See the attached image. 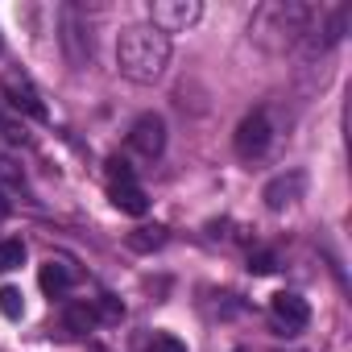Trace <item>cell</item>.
Segmentation results:
<instances>
[{
  "instance_id": "cell-20",
  "label": "cell",
  "mask_w": 352,
  "mask_h": 352,
  "mask_svg": "<svg viewBox=\"0 0 352 352\" xmlns=\"http://www.w3.org/2000/svg\"><path fill=\"white\" fill-rule=\"evenodd\" d=\"M0 133H5L9 141H25V129H21V124H13L9 116H0Z\"/></svg>"
},
{
  "instance_id": "cell-21",
  "label": "cell",
  "mask_w": 352,
  "mask_h": 352,
  "mask_svg": "<svg viewBox=\"0 0 352 352\" xmlns=\"http://www.w3.org/2000/svg\"><path fill=\"white\" fill-rule=\"evenodd\" d=\"M9 212H13V204H9V195L0 191V220H9Z\"/></svg>"
},
{
  "instance_id": "cell-6",
  "label": "cell",
  "mask_w": 352,
  "mask_h": 352,
  "mask_svg": "<svg viewBox=\"0 0 352 352\" xmlns=\"http://www.w3.org/2000/svg\"><path fill=\"white\" fill-rule=\"evenodd\" d=\"M302 195H307V170H298V166L274 174V179L265 183V191H261V199H265L270 212H286V208H294Z\"/></svg>"
},
{
  "instance_id": "cell-7",
  "label": "cell",
  "mask_w": 352,
  "mask_h": 352,
  "mask_svg": "<svg viewBox=\"0 0 352 352\" xmlns=\"http://www.w3.org/2000/svg\"><path fill=\"white\" fill-rule=\"evenodd\" d=\"M270 315H274V323H278L282 336L302 331V327L311 323V307H307V298L294 294V290H278V294L270 298Z\"/></svg>"
},
{
  "instance_id": "cell-10",
  "label": "cell",
  "mask_w": 352,
  "mask_h": 352,
  "mask_svg": "<svg viewBox=\"0 0 352 352\" xmlns=\"http://www.w3.org/2000/svg\"><path fill=\"white\" fill-rule=\"evenodd\" d=\"M71 282H75V274H71L63 261H46V265L38 270V286H42L50 298H63V294L71 290Z\"/></svg>"
},
{
  "instance_id": "cell-5",
  "label": "cell",
  "mask_w": 352,
  "mask_h": 352,
  "mask_svg": "<svg viewBox=\"0 0 352 352\" xmlns=\"http://www.w3.org/2000/svg\"><path fill=\"white\" fill-rule=\"evenodd\" d=\"M0 91H5V104H9L13 112H21V116H30V120H46V116H50L46 104H42V91H38V87L30 83V75H21V71H5Z\"/></svg>"
},
{
  "instance_id": "cell-8",
  "label": "cell",
  "mask_w": 352,
  "mask_h": 352,
  "mask_svg": "<svg viewBox=\"0 0 352 352\" xmlns=\"http://www.w3.org/2000/svg\"><path fill=\"white\" fill-rule=\"evenodd\" d=\"M129 145H133L137 153H145V157H157V153L166 149V120H162L157 112L137 116L133 129H129Z\"/></svg>"
},
{
  "instance_id": "cell-2",
  "label": "cell",
  "mask_w": 352,
  "mask_h": 352,
  "mask_svg": "<svg viewBox=\"0 0 352 352\" xmlns=\"http://www.w3.org/2000/svg\"><path fill=\"white\" fill-rule=\"evenodd\" d=\"M311 25H315V9H311V5H302V0H270V5L257 9L249 34H253L257 42H261L265 34H278V38H274V50H282V46H294Z\"/></svg>"
},
{
  "instance_id": "cell-11",
  "label": "cell",
  "mask_w": 352,
  "mask_h": 352,
  "mask_svg": "<svg viewBox=\"0 0 352 352\" xmlns=\"http://www.w3.org/2000/svg\"><path fill=\"white\" fill-rule=\"evenodd\" d=\"M124 245H129L133 253H153V249L166 245V228H162V224H141V228H133V232L124 236Z\"/></svg>"
},
{
  "instance_id": "cell-3",
  "label": "cell",
  "mask_w": 352,
  "mask_h": 352,
  "mask_svg": "<svg viewBox=\"0 0 352 352\" xmlns=\"http://www.w3.org/2000/svg\"><path fill=\"white\" fill-rule=\"evenodd\" d=\"M270 141H274V124H270V112H265V108H253V112H249V116L236 124V133H232L236 157H245V162H257V157H265Z\"/></svg>"
},
{
  "instance_id": "cell-13",
  "label": "cell",
  "mask_w": 352,
  "mask_h": 352,
  "mask_svg": "<svg viewBox=\"0 0 352 352\" xmlns=\"http://www.w3.org/2000/svg\"><path fill=\"white\" fill-rule=\"evenodd\" d=\"M25 265V245L21 241H0V274H13Z\"/></svg>"
},
{
  "instance_id": "cell-18",
  "label": "cell",
  "mask_w": 352,
  "mask_h": 352,
  "mask_svg": "<svg viewBox=\"0 0 352 352\" xmlns=\"http://www.w3.org/2000/svg\"><path fill=\"white\" fill-rule=\"evenodd\" d=\"M96 315H104V319H124V302L116 298V294H100V311Z\"/></svg>"
},
{
  "instance_id": "cell-12",
  "label": "cell",
  "mask_w": 352,
  "mask_h": 352,
  "mask_svg": "<svg viewBox=\"0 0 352 352\" xmlns=\"http://www.w3.org/2000/svg\"><path fill=\"white\" fill-rule=\"evenodd\" d=\"M96 319H100V315H96V307H87V302H71L67 315H63V323H67L75 336H87V331L96 327Z\"/></svg>"
},
{
  "instance_id": "cell-1",
  "label": "cell",
  "mask_w": 352,
  "mask_h": 352,
  "mask_svg": "<svg viewBox=\"0 0 352 352\" xmlns=\"http://www.w3.org/2000/svg\"><path fill=\"white\" fill-rule=\"evenodd\" d=\"M116 67L129 83H157L170 67V38L153 25H129L116 42Z\"/></svg>"
},
{
  "instance_id": "cell-15",
  "label": "cell",
  "mask_w": 352,
  "mask_h": 352,
  "mask_svg": "<svg viewBox=\"0 0 352 352\" xmlns=\"http://www.w3.org/2000/svg\"><path fill=\"white\" fill-rule=\"evenodd\" d=\"M145 352H187V344H183L179 336H170V331H153Z\"/></svg>"
},
{
  "instance_id": "cell-16",
  "label": "cell",
  "mask_w": 352,
  "mask_h": 352,
  "mask_svg": "<svg viewBox=\"0 0 352 352\" xmlns=\"http://www.w3.org/2000/svg\"><path fill=\"white\" fill-rule=\"evenodd\" d=\"M108 183H137L133 166H129L120 153H112V157H108Z\"/></svg>"
},
{
  "instance_id": "cell-22",
  "label": "cell",
  "mask_w": 352,
  "mask_h": 352,
  "mask_svg": "<svg viewBox=\"0 0 352 352\" xmlns=\"http://www.w3.org/2000/svg\"><path fill=\"white\" fill-rule=\"evenodd\" d=\"M236 352H241V348H236Z\"/></svg>"
},
{
  "instance_id": "cell-4",
  "label": "cell",
  "mask_w": 352,
  "mask_h": 352,
  "mask_svg": "<svg viewBox=\"0 0 352 352\" xmlns=\"http://www.w3.org/2000/svg\"><path fill=\"white\" fill-rule=\"evenodd\" d=\"M199 17H204V5H199V0H153V5H149V25H153L157 34H166V38L191 30Z\"/></svg>"
},
{
  "instance_id": "cell-17",
  "label": "cell",
  "mask_w": 352,
  "mask_h": 352,
  "mask_svg": "<svg viewBox=\"0 0 352 352\" xmlns=\"http://www.w3.org/2000/svg\"><path fill=\"white\" fill-rule=\"evenodd\" d=\"M274 270H278V257H274L270 249H257V253H249V274L265 278V274H274Z\"/></svg>"
},
{
  "instance_id": "cell-14",
  "label": "cell",
  "mask_w": 352,
  "mask_h": 352,
  "mask_svg": "<svg viewBox=\"0 0 352 352\" xmlns=\"http://www.w3.org/2000/svg\"><path fill=\"white\" fill-rule=\"evenodd\" d=\"M0 315L5 319H21L25 315V294L17 286H0Z\"/></svg>"
},
{
  "instance_id": "cell-9",
  "label": "cell",
  "mask_w": 352,
  "mask_h": 352,
  "mask_svg": "<svg viewBox=\"0 0 352 352\" xmlns=\"http://www.w3.org/2000/svg\"><path fill=\"white\" fill-rule=\"evenodd\" d=\"M108 199H112V208H120L124 216H145V212H149V195H145L137 183H112V187H108Z\"/></svg>"
},
{
  "instance_id": "cell-19",
  "label": "cell",
  "mask_w": 352,
  "mask_h": 352,
  "mask_svg": "<svg viewBox=\"0 0 352 352\" xmlns=\"http://www.w3.org/2000/svg\"><path fill=\"white\" fill-rule=\"evenodd\" d=\"M0 183H17L21 187V170H13L9 157H0Z\"/></svg>"
}]
</instances>
